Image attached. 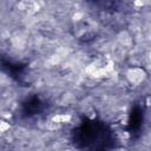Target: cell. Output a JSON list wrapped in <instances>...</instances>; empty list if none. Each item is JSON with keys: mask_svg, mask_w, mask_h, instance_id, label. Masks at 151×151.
<instances>
[{"mask_svg": "<svg viewBox=\"0 0 151 151\" xmlns=\"http://www.w3.org/2000/svg\"><path fill=\"white\" fill-rule=\"evenodd\" d=\"M127 78L130 79L131 83L133 84H139L142 83L143 78H144V71L140 68H132L127 73Z\"/></svg>", "mask_w": 151, "mask_h": 151, "instance_id": "1", "label": "cell"}, {"mask_svg": "<svg viewBox=\"0 0 151 151\" xmlns=\"http://www.w3.org/2000/svg\"><path fill=\"white\" fill-rule=\"evenodd\" d=\"M9 129V125H8V123H6V122H0V132H5V131H7Z\"/></svg>", "mask_w": 151, "mask_h": 151, "instance_id": "2", "label": "cell"}]
</instances>
